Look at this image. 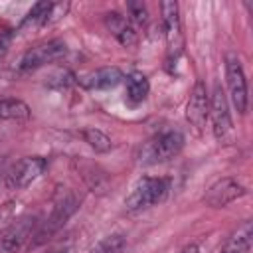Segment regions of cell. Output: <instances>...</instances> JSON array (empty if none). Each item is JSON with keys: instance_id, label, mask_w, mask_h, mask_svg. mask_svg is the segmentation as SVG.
Returning a JSON list of instances; mask_svg holds the SVG:
<instances>
[{"instance_id": "cell-1", "label": "cell", "mask_w": 253, "mask_h": 253, "mask_svg": "<svg viewBox=\"0 0 253 253\" xmlns=\"http://www.w3.org/2000/svg\"><path fill=\"white\" fill-rule=\"evenodd\" d=\"M168 192H170V180L168 178L144 176L132 186L130 194L125 200V208L128 211H140V210L158 206L168 198Z\"/></svg>"}, {"instance_id": "cell-2", "label": "cell", "mask_w": 253, "mask_h": 253, "mask_svg": "<svg viewBox=\"0 0 253 253\" xmlns=\"http://www.w3.org/2000/svg\"><path fill=\"white\" fill-rule=\"evenodd\" d=\"M184 148V134L180 130H162L152 136L140 148V162L142 164H158L168 162L180 154Z\"/></svg>"}, {"instance_id": "cell-3", "label": "cell", "mask_w": 253, "mask_h": 253, "mask_svg": "<svg viewBox=\"0 0 253 253\" xmlns=\"http://www.w3.org/2000/svg\"><path fill=\"white\" fill-rule=\"evenodd\" d=\"M77 208H79V200H77L75 192L69 190V188H57L55 198H53L51 213L45 219L43 227L38 231V243H42L43 239H47L49 235L59 231L67 223V219L77 211Z\"/></svg>"}, {"instance_id": "cell-4", "label": "cell", "mask_w": 253, "mask_h": 253, "mask_svg": "<svg viewBox=\"0 0 253 253\" xmlns=\"http://www.w3.org/2000/svg\"><path fill=\"white\" fill-rule=\"evenodd\" d=\"M67 53V45L65 42L61 40H51V42H45V43H40L32 49H28L20 63H18V69L20 71H34V69H40L47 63H55L59 59H63Z\"/></svg>"}, {"instance_id": "cell-5", "label": "cell", "mask_w": 253, "mask_h": 253, "mask_svg": "<svg viewBox=\"0 0 253 253\" xmlns=\"http://www.w3.org/2000/svg\"><path fill=\"white\" fill-rule=\"evenodd\" d=\"M208 117H211V128H213V136L217 138V142L229 144L233 140V123H231V115L227 109L225 93L221 91L219 85L213 89V95L210 99V115Z\"/></svg>"}, {"instance_id": "cell-6", "label": "cell", "mask_w": 253, "mask_h": 253, "mask_svg": "<svg viewBox=\"0 0 253 253\" xmlns=\"http://www.w3.org/2000/svg\"><path fill=\"white\" fill-rule=\"evenodd\" d=\"M225 79H227V89H229L231 103L237 109V113L243 115L247 111V81H245L241 61L235 53L225 55Z\"/></svg>"}, {"instance_id": "cell-7", "label": "cell", "mask_w": 253, "mask_h": 253, "mask_svg": "<svg viewBox=\"0 0 253 253\" xmlns=\"http://www.w3.org/2000/svg\"><path fill=\"white\" fill-rule=\"evenodd\" d=\"M45 170V160L42 156H26L18 160L10 172L6 174V188L8 190H22L36 182Z\"/></svg>"}, {"instance_id": "cell-8", "label": "cell", "mask_w": 253, "mask_h": 253, "mask_svg": "<svg viewBox=\"0 0 253 253\" xmlns=\"http://www.w3.org/2000/svg\"><path fill=\"white\" fill-rule=\"evenodd\" d=\"M36 217L34 215H24L14 219L2 233H0V253H18L24 243L32 237L36 229Z\"/></svg>"}, {"instance_id": "cell-9", "label": "cell", "mask_w": 253, "mask_h": 253, "mask_svg": "<svg viewBox=\"0 0 253 253\" xmlns=\"http://www.w3.org/2000/svg\"><path fill=\"white\" fill-rule=\"evenodd\" d=\"M245 194L247 190L239 182H235L233 178H221L208 188V192L204 194V204L210 208H225Z\"/></svg>"}, {"instance_id": "cell-10", "label": "cell", "mask_w": 253, "mask_h": 253, "mask_svg": "<svg viewBox=\"0 0 253 253\" xmlns=\"http://www.w3.org/2000/svg\"><path fill=\"white\" fill-rule=\"evenodd\" d=\"M210 115V95L206 89L204 81H196L190 99H188V107H186V119L190 121L192 126L202 128L206 125V119Z\"/></svg>"}, {"instance_id": "cell-11", "label": "cell", "mask_w": 253, "mask_h": 253, "mask_svg": "<svg viewBox=\"0 0 253 253\" xmlns=\"http://www.w3.org/2000/svg\"><path fill=\"white\" fill-rule=\"evenodd\" d=\"M123 71L115 65L111 67H99L95 71H89L85 75H81L77 79V83L83 87V89H89V91H101V89H111V87H117L121 81H123Z\"/></svg>"}, {"instance_id": "cell-12", "label": "cell", "mask_w": 253, "mask_h": 253, "mask_svg": "<svg viewBox=\"0 0 253 253\" xmlns=\"http://www.w3.org/2000/svg\"><path fill=\"white\" fill-rule=\"evenodd\" d=\"M162 10V22H164V32H166V40L172 45H178L180 40V16H178V4L176 2H162L160 4Z\"/></svg>"}, {"instance_id": "cell-13", "label": "cell", "mask_w": 253, "mask_h": 253, "mask_svg": "<svg viewBox=\"0 0 253 253\" xmlns=\"http://www.w3.org/2000/svg\"><path fill=\"white\" fill-rule=\"evenodd\" d=\"M251 241H253V223L245 221L241 227H237V231L231 233V237L221 247V253H247Z\"/></svg>"}, {"instance_id": "cell-14", "label": "cell", "mask_w": 253, "mask_h": 253, "mask_svg": "<svg viewBox=\"0 0 253 253\" xmlns=\"http://www.w3.org/2000/svg\"><path fill=\"white\" fill-rule=\"evenodd\" d=\"M32 115L30 107L22 99L2 97L0 99V119L4 121H28Z\"/></svg>"}, {"instance_id": "cell-15", "label": "cell", "mask_w": 253, "mask_h": 253, "mask_svg": "<svg viewBox=\"0 0 253 253\" xmlns=\"http://www.w3.org/2000/svg\"><path fill=\"white\" fill-rule=\"evenodd\" d=\"M150 91V83L146 75L140 71H132L126 75V97L130 103H142Z\"/></svg>"}, {"instance_id": "cell-16", "label": "cell", "mask_w": 253, "mask_h": 253, "mask_svg": "<svg viewBox=\"0 0 253 253\" xmlns=\"http://www.w3.org/2000/svg\"><path fill=\"white\" fill-rule=\"evenodd\" d=\"M81 176H83V180H85V184L89 186L91 192L105 194V190H107V178H105V174L95 164L81 162Z\"/></svg>"}, {"instance_id": "cell-17", "label": "cell", "mask_w": 253, "mask_h": 253, "mask_svg": "<svg viewBox=\"0 0 253 253\" xmlns=\"http://www.w3.org/2000/svg\"><path fill=\"white\" fill-rule=\"evenodd\" d=\"M81 136H83V140L95 150V152H109L111 148H113V142H111V138L103 132V130H99V128H83L81 130Z\"/></svg>"}, {"instance_id": "cell-18", "label": "cell", "mask_w": 253, "mask_h": 253, "mask_svg": "<svg viewBox=\"0 0 253 253\" xmlns=\"http://www.w3.org/2000/svg\"><path fill=\"white\" fill-rule=\"evenodd\" d=\"M125 245H126L125 237L119 235V233H113V235L103 237V239H101L89 253H123Z\"/></svg>"}, {"instance_id": "cell-19", "label": "cell", "mask_w": 253, "mask_h": 253, "mask_svg": "<svg viewBox=\"0 0 253 253\" xmlns=\"http://www.w3.org/2000/svg\"><path fill=\"white\" fill-rule=\"evenodd\" d=\"M128 14H130V20L138 26L148 22V12L142 2H128Z\"/></svg>"}, {"instance_id": "cell-20", "label": "cell", "mask_w": 253, "mask_h": 253, "mask_svg": "<svg viewBox=\"0 0 253 253\" xmlns=\"http://www.w3.org/2000/svg\"><path fill=\"white\" fill-rule=\"evenodd\" d=\"M73 81H75V75H73L71 71H67V69H61V71H57V73L49 79V85H51V87H57V89H65V87H69Z\"/></svg>"}, {"instance_id": "cell-21", "label": "cell", "mask_w": 253, "mask_h": 253, "mask_svg": "<svg viewBox=\"0 0 253 253\" xmlns=\"http://www.w3.org/2000/svg\"><path fill=\"white\" fill-rule=\"evenodd\" d=\"M115 38L119 40V43H123L125 47H130V45H134L136 43V32L132 30V26H123L117 34H115Z\"/></svg>"}, {"instance_id": "cell-22", "label": "cell", "mask_w": 253, "mask_h": 253, "mask_svg": "<svg viewBox=\"0 0 253 253\" xmlns=\"http://www.w3.org/2000/svg\"><path fill=\"white\" fill-rule=\"evenodd\" d=\"M10 42H12V32H6V34H2V36H0V55L8 49Z\"/></svg>"}, {"instance_id": "cell-23", "label": "cell", "mask_w": 253, "mask_h": 253, "mask_svg": "<svg viewBox=\"0 0 253 253\" xmlns=\"http://www.w3.org/2000/svg\"><path fill=\"white\" fill-rule=\"evenodd\" d=\"M184 253H202V251H200V245H196V243H194V245L186 247V251H184Z\"/></svg>"}, {"instance_id": "cell-24", "label": "cell", "mask_w": 253, "mask_h": 253, "mask_svg": "<svg viewBox=\"0 0 253 253\" xmlns=\"http://www.w3.org/2000/svg\"><path fill=\"white\" fill-rule=\"evenodd\" d=\"M51 253H67L65 249H55V251H51Z\"/></svg>"}]
</instances>
